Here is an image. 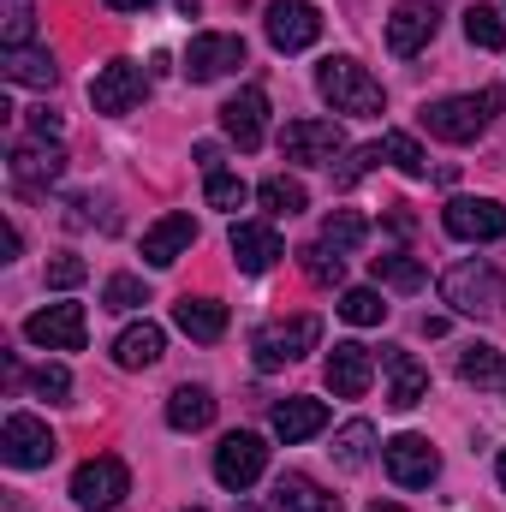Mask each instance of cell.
I'll list each match as a JSON object with an SVG mask.
<instances>
[{
	"mask_svg": "<svg viewBox=\"0 0 506 512\" xmlns=\"http://www.w3.org/2000/svg\"><path fill=\"white\" fill-rule=\"evenodd\" d=\"M346 149V131L334 120H292L280 131V155L286 161H304V167H334V155Z\"/></svg>",
	"mask_w": 506,
	"mask_h": 512,
	"instance_id": "8",
	"label": "cell"
},
{
	"mask_svg": "<svg viewBox=\"0 0 506 512\" xmlns=\"http://www.w3.org/2000/svg\"><path fill=\"white\" fill-rule=\"evenodd\" d=\"M262 465H268V447L256 441V435H227L221 447H215V483L221 489H233V495H245L256 477H262Z\"/></svg>",
	"mask_w": 506,
	"mask_h": 512,
	"instance_id": "13",
	"label": "cell"
},
{
	"mask_svg": "<svg viewBox=\"0 0 506 512\" xmlns=\"http://www.w3.org/2000/svg\"><path fill=\"white\" fill-rule=\"evenodd\" d=\"M143 90H149V78H143L137 60H108V66L90 78V102H96V114H131V108L143 102Z\"/></svg>",
	"mask_w": 506,
	"mask_h": 512,
	"instance_id": "12",
	"label": "cell"
},
{
	"mask_svg": "<svg viewBox=\"0 0 506 512\" xmlns=\"http://www.w3.org/2000/svg\"><path fill=\"white\" fill-rule=\"evenodd\" d=\"M0 453H6V465H12V471H36V465H48V459H54V435H48V423H42V417L12 411V417H6V429H0Z\"/></svg>",
	"mask_w": 506,
	"mask_h": 512,
	"instance_id": "11",
	"label": "cell"
},
{
	"mask_svg": "<svg viewBox=\"0 0 506 512\" xmlns=\"http://www.w3.org/2000/svg\"><path fill=\"white\" fill-rule=\"evenodd\" d=\"M84 334H90L84 304H48V310H36V316L24 322V340L42 346V352H78Z\"/></svg>",
	"mask_w": 506,
	"mask_h": 512,
	"instance_id": "10",
	"label": "cell"
},
{
	"mask_svg": "<svg viewBox=\"0 0 506 512\" xmlns=\"http://www.w3.org/2000/svg\"><path fill=\"white\" fill-rule=\"evenodd\" d=\"M298 256H304V274H310L316 286H334V280H340V262H346V256L322 251V245H304Z\"/></svg>",
	"mask_w": 506,
	"mask_h": 512,
	"instance_id": "40",
	"label": "cell"
},
{
	"mask_svg": "<svg viewBox=\"0 0 506 512\" xmlns=\"http://www.w3.org/2000/svg\"><path fill=\"white\" fill-rule=\"evenodd\" d=\"M256 197H262V209H268V215H298V209L310 203V191H304L298 179H286V173L262 179V185H256Z\"/></svg>",
	"mask_w": 506,
	"mask_h": 512,
	"instance_id": "30",
	"label": "cell"
},
{
	"mask_svg": "<svg viewBox=\"0 0 506 512\" xmlns=\"http://www.w3.org/2000/svg\"><path fill=\"white\" fill-rule=\"evenodd\" d=\"M6 78L12 84H30V90H54L60 66H54L48 48H6Z\"/></svg>",
	"mask_w": 506,
	"mask_h": 512,
	"instance_id": "27",
	"label": "cell"
},
{
	"mask_svg": "<svg viewBox=\"0 0 506 512\" xmlns=\"http://www.w3.org/2000/svg\"><path fill=\"white\" fill-rule=\"evenodd\" d=\"M459 376H465V382H477V387H489V382H506V364H501V352H495V346H483V340H477V346H465V352H459Z\"/></svg>",
	"mask_w": 506,
	"mask_h": 512,
	"instance_id": "31",
	"label": "cell"
},
{
	"mask_svg": "<svg viewBox=\"0 0 506 512\" xmlns=\"http://www.w3.org/2000/svg\"><path fill=\"white\" fill-rule=\"evenodd\" d=\"M197 245V221L191 215H161L149 233H143V256L155 262V268H167V262H179V256Z\"/></svg>",
	"mask_w": 506,
	"mask_h": 512,
	"instance_id": "21",
	"label": "cell"
},
{
	"mask_svg": "<svg viewBox=\"0 0 506 512\" xmlns=\"http://www.w3.org/2000/svg\"><path fill=\"white\" fill-rule=\"evenodd\" d=\"M161 346H167V334L155 322H131L126 334L114 340V364L120 370H149V364H161Z\"/></svg>",
	"mask_w": 506,
	"mask_h": 512,
	"instance_id": "24",
	"label": "cell"
},
{
	"mask_svg": "<svg viewBox=\"0 0 506 512\" xmlns=\"http://www.w3.org/2000/svg\"><path fill=\"white\" fill-rule=\"evenodd\" d=\"M495 108H501L495 90H489V96H441V102L423 108V131L441 137V143H477Z\"/></svg>",
	"mask_w": 506,
	"mask_h": 512,
	"instance_id": "3",
	"label": "cell"
},
{
	"mask_svg": "<svg viewBox=\"0 0 506 512\" xmlns=\"http://www.w3.org/2000/svg\"><path fill=\"white\" fill-rule=\"evenodd\" d=\"M0 36H6V48H30V36H36V6H30V0H0Z\"/></svg>",
	"mask_w": 506,
	"mask_h": 512,
	"instance_id": "34",
	"label": "cell"
},
{
	"mask_svg": "<svg viewBox=\"0 0 506 512\" xmlns=\"http://www.w3.org/2000/svg\"><path fill=\"white\" fill-rule=\"evenodd\" d=\"M126 495H131V471L114 459V453L84 459V465H78V477H72V501H78L84 512H114Z\"/></svg>",
	"mask_w": 506,
	"mask_h": 512,
	"instance_id": "5",
	"label": "cell"
},
{
	"mask_svg": "<svg viewBox=\"0 0 506 512\" xmlns=\"http://www.w3.org/2000/svg\"><path fill=\"white\" fill-rule=\"evenodd\" d=\"M370 453H376V423L352 417V423L334 435V459H340L346 471H364V465H370Z\"/></svg>",
	"mask_w": 506,
	"mask_h": 512,
	"instance_id": "28",
	"label": "cell"
},
{
	"mask_svg": "<svg viewBox=\"0 0 506 512\" xmlns=\"http://www.w3.org/2000/svg\"><path fill=\"white\" fill-rule=\"evenodd\" d=\"M340 316H346L352 328H376L381 316H387V304H381L376 286H352V292L340 298Z\"/></svg>",
	"mask_w": 506,
	"mask_h": 512,
	"instance_id": "36",
	"label": "cell"
},
{
	"mask_svg": "<svg viewBox=\"0 0 506 512\" xmlns=\"http://www.w3.org/2000/svg\"><path fill=\"white\" fill-rule=\"evenodd\" d=\"M203 197H209V209H245V197H251V185L239 179V173H209V185H203Z\"/></svg>",
	"mask_w": 506,
	"mask_h": 512,
	"instance_id": "37",
	"label": "cell"
},
{
	"mask_svg": "<svg viewBox=\"0 0 506 512\" xmlns=\"http://www.w3.org/2000/svg\"><path fill=\"white\" fill-rule=\"evenodd\" d=\"M30 131H36V137H48V131H60V120H54L48 108H36V114H30Z\"/></svg>",
	"mask_w": 506,
	"mask_h": 512,
	"instance_id": "44",
	"label": "cell"
},
{
	"mask_svg": "<svg viewBox=\"0 0 506 512\" xmlns=\"http://www.w3.org/2000/svg\"><path fill=\"white\" fill-rule=\"evenodd\" d=\"M465 36H471V48H506V18L495 6H471L465 12Z\"/></svg>",
	"mask_w": 506,
	"mask_h": 512,
	"instance_id": "35",
	"label": "cell"
},
{
	"mask_svg": "<svg viewBox=\"0 0 506 512\" xmlns=\"http://www.w3.org/2000/svg\"><path fill=\"white\" fill-rule=\"evenodd\" d=\"M30 387H36L42 399H66V393H72V370H66V364H42V370L30 376Z\"/></svg>",
	"mask_w": 506,
	"mask_h": 512,
	"instance_id": "41",
	"label": "cell"
},
{
	"mask_svg": "<svg viewBox=\"0 0 506 512\" xmlns=\"http://www.w3.org/2000/svg\"><path fill=\"white\" fill-rule=\"evenodd\" d=\"M495 477H501V489H506V453H501V465H495Z\"/></svg>",
	"mask_w": 506,
	"mask_h": 512,
	"instance_id": "48",
	"label": "cell"
},
{
	"mask_svg": "<svg viewBox=\"0 0 506 512\" xmlns=\"http://www.w3.org/2000/svg\"><path fill=\"white\" fill-rule=\"evenodd\" d=\"M102 304H108V310H137V304H149V286H143L137 274H114V280L102 286Z\"/></svg>",
	"mask_w": 506,
	"mask_h": 512,
	"instance_id": "38",
	"label": "cell"
},
{
	"mask_svg": "<svg viewBox=\"0 0 506 512\" xmlns=\"http://www.w3.org/2000/svg\"><path fill=\"white\" fill-rule=\"evenodd\" d=\"M280 256H286V245H280V233H274L268 221H239V227H233V262H239L245 274H268Z\"/></svg>",
	"mask_w": 506,
	"mask_h": 512,
	"instance_id": "18",
	"label": "cell"
},
{
	"mask_svg": "<svg viewBox=\"0 0 506 512\" xmlns=\"http://www.w3.org/2000/svg\"><path fill=\"white\" fill-rule=\"evenodd\" d=\"M381 155H387L405 179H423V173H429V161H423V149H417L411 131H387V137H381Z\"/></svg>",
	"mask_w": 506,
	"mask_h": 512,
	"instance_id": "33",
	"label": "cell"
},
{
	"mask_svg": "<svg viewBox=\"0 0 506 512\" xmlns=\"http://www.w3.org/2000/svg\"><path fill=\"white\" fill-rule=\"evenodd\" d=\"M370 268H376V286H393V292H417V286H423V262H417V256H376V262H370Z\"/></svg>",
	"mask_w": 506,
	"mask_h": 512,
	"instance_id": "32",
	"label": "cell"
},
{
	"mask_svg": "<svg viewBox=\"0 0 506 512\" xmlns=\"http://www.w3.org/2000/svg\"><path fill=\"white\" fill-rule=\"evenodd\" d=\"M316 36H322L316 0H274V6H268V42H274L280 54H298V48H310Z\"/></svg>",
	"mask_w": 506,
	"mask_h": 512,
	"instance_id": "14",
	"label": "cell"
},
{
	"mask_svg": "<svg viewBox=\"0 0 506 512\" xmlns=\"http://www.w3.org/2000/svg\"><path fill=\"white\" fill-rule=\"evenodd\" d=\"M6 173H12V185L30 197V191H48V185L66 173V155H60L54 143H48V149H42V143H18L12 161H6Z\"/></svg>",
	"mask_w": 506,
	"mask_h": 512,
	"instance_id": "15",
	"label": "cell"
},
{
	"mask_svg": "<svg viewBox=\"0 0 506 512\" xmlns=\"http://www.w3.org/2000/svg\"><path fill=\"white\" fill-rule=\"evenodd\" d=\"M381 465H387V477H393L399 489H429V483L441 477V453H435L423 435H393V441L381 447Z\"/></svg>",
	"mask_w": 506,
	"mask_h": 512,
	"instance_id": "7",
	"label": "cell"
},
{
	"mask_svg": "<svg viewBox=\"0 0 506 512\" xmlns=\"http://www.w3.org/2000/svg\"><path fill=\"white\" fill-rule=\"evenodd\" d=\"M233 66H245V36H227V30L191 36V48H185V78H191V84H215V78H227Z\"/></svg>",
	"mask_w": 506,
	"mask_h": 512,
	"instance_id": "9",
	"label": "cell"
},
{
	"mask_svg": "<svg viewBox=\"0 0 506 512\" xmlns=\"http://www.w3.org/2000/svg\"><path fill=\"white\" fill-rule=\"evenodd\" d=\"M316 340H322V322L316 316H292V322H268V328H256L251 352L262 370H280V364H298L304 352H316Z\"/></svg>",
	"mask_w": 506,
	"mask_h": 512,
	"instance_id": "4",
	"label": "cell"
},
{
	"mask_svg": "<svg viewBox=\"0 0 506 512\" xmlns=\"http://www.w3.org/2000/svg\"><path fill=\"white\" fill-rule=\"evenodd\" d=\"M376 161H387V155H381V143H364V149H352V155H346V167L334 173V185H340V191H352V185H358V179H364Z\"/></svg>",
	"mask_w": 506,
	"mask_h": 512,
	"instance_id": "39",
	"label": "cell"
},
{
	"mask_svg": "<svg viewBox=\"0 0 506 512\" xmlns=\"http://www.w3.org/2000/svg\"><path fill=\"white\" fill-rule=\"evenodd\" d=\"M191 512H197V507H191Z\"/></svg>",
	"mask_w": 506,
	"mask_h": 512,
	"instance_id": "49",
	"label": "cell"
},
{
	"mask_svg": "<svg viewBox=\"0 0 506 512\" xmlns=\"http://www.w3.org/2000/svg\"><path fill=\"white\" fill-rule=\"evenodd\" d=\"M274 512H340V495H328V489L310 483V477H280Z\"/></svg>",
	"mask_w": 506,
	"mask_h": 512,
	"instance_id": "26",
	"label": "cell"
},
{
	"mask_svg": "<svg viewBox=\"0 0 506 512\" xmlns=\"http://www.w3.org/2000/svg\"><path fill=\"white\" fill-rule=\"evenodd\" d=\"M197 167H203V173H221V149H215V143H197Z\"/></svg>",
	"mask_w": 506,
	"mask_h": 512,
	"instance_id": "43",
	"label": "cell"
},
{
	"mask_svg": "<svg viewBox=\"0 0 506 512\" xmlns=\"http://www.w3.org/2000/svg\"><path fill=\"white\" fill-rule=\"evenodd\" d=\"M441 298L459 310V316H495L506 304V280L495 262H453L441 274Z\"/></svg>",
	"mask_w": 506,
	"mask_h": 512,
	"instance_id": "2",
	"label": "cell"
},
{
	"mask_svg": "<svg viewBox=\"0 0 506 512\" xmlns=\"http://www.w3.org/2000/svg\"><path fill=\"white\" fill-rule=\"evenodd\" d=\"M364 233H370V227H364V215L334 209V215L322 221V239H316V245H322V251H334V256H352L358 245H364Z\"/></svg>",
	"mask_w": 506,
	"mask_h": 512,
	"instance_id": "29",
	"label": "cell"
},
{
	"mask_svg": "<svg viewBox=\"0 0 506 512\" xmlns=\"http://www.w3.org/2000/svg\"><path fill=\"white\" fill-rule=\"evenodd\" d=\"M173 322H179V334L215 346V340L227 334V304H221V298H191V292H185V298L173 304Z\"/></svg>",
	"mask_w": 506,
	"mask_h": 512,
	"instance_id": "22",
	"label": "cell"
},
{
	"mask_svg": "<svg viewBox=\"0 0 506 512\" xmlns=\"http://www.w3.org/2000/svg\"><path fill=\"white\" fill-rule=\"evenodd\" d=\"M221 126H227V137H233L239 149H256L262 131H268V96H262V90L227 96V102H221Z\"/></svg>",
	"mask_w": 506,
	"mask_h": 512,
	"instance_id": "17",
	"label": "cell"
},
{
	"mask_svg": "<svg viewBox=\"0 0 506 512\" xmlns=\"http://www.w3.org/2000/svg\"><path fill=\"white\" fill-rule=\"evenodd\" d=\"M108 6H114V12H149L155 0H108Z\"/></svg>",
	"mask_w": 506,
	"mask_h": 512,
	"instance_id": "45",
	"label": "cell"
},
{
	"mask_svg": "<svg viewBox=\"0 0 506 512\" xmlns=\"http://www.w3.org/2000/svg\"><path fill=\"white\" fill-rule=\"evenodd\" d=\"M376 376V352L370 346H358V340H340L334 352H328V387L340 393V399H358L364 387Z\"/></svg>",
	"mask_w": 506,
	"mask_h": 512,
	"instance_id": "16",
	"label": "cell"
},
{
	"mask_svg": "<svg viewBox=\"0 0 506 512\" xmlns=\"http://www.w3.org/2000/svg\"><path fill=\"white\" fill-rule=\"evenodd\" d=\"M429 36H435V6L429 0H399L393 18H387V48L417 54V48H429Z\"/></svg>",
	"mask_w": 506,
	"mask_h": 512,
	"instance_id": "19",
	"label": "cell"
},
{
	"mask_svg": "<svg viewBox=\"0 0 506 512\" xmlns=\"http://www.w3.org/2000/svg\"><path fill=\"white\" fill-rule=\"evenodd\" d=\"M316 90H322V102L334 108V114H352V120H370L381 114V84L358 66V60H346V54H334V60H322V72H316Z\"/></svg>",
	"mask_w": 506,
	"mask_h": 512,
	"instance_id": "1",
	"label": "cell"
},
{
	"mask_svg": "<svg viewBox=\"0 0 506 512\" xmlns=\"http://www.w3.org/2000/svg\"><path fill=\"white\" fill-rule=\"evenodd\" d=\"M441 227L465 245H495V239H506V209L495 197H453L441 209Z\"/></svg>",
	"mask_w": 506,
	"mask_h": 512,
	"instance_id": "6",
	"label": "cell"
},
{
	"mask_svg": "<svg viewBox=\"0 0 506 512\" xmlns=\"http://www.w3.org/2000/svg\"><path fill=\"white\" fill-rule=\"evenodd\" d=\"M381 364H387V405H393V411H411V405H423V393H429V370H423L411 352L387 346V352H381Z\"/></svg>",
	"mask_w": 506,
	"mask_h": 512,
	"instance_id": "20",
	"label": "cell"
},
{
	"mask_svg": "<svg viewBox=\"0 0 506 512\" xmlns=\"http://www.w3.org/2000/svg\"><path fill=\"white\" fill-rule=\"evenodd\" d=\"M173 6H179V12H185V18H191V12H197V6H203V0H173Z\"/></svg>",
	"mask_w": 506,
	"mask_h": 512,
	"instance_id": "46",
	"label": "cell"
},
{
	"mask_svg": "<svg viewBox=\"0 0 506 512\" xmlns=\"http://www.w3.org/2000/svg\"><path fill=\"white\" fill-rule=\"evenodd\" d=\"M84 274H90V268H84V256H54V262H48V286H60V292H66V286H78Z\"/></svg>",
	"mask_w": 506,
	"mask_h": 512,
	"instance_id": "42",
	"label": "cell"
},
{
	"mask_svg": "<svg viewBox=\"0 0 506 512\" xmlns=\"http://www.w3.org/2000/svg\"><path fill=\"white\" fill-rule=\"evenodd\" d=\"M328 429V405L322 399H280L274 405V435L292 447V441H310V435H322Z\"/></svg>",
	"mask_w": 506,
	"mask_h": 512,
	"instance_id": "23",
	"label": "cell"
},
{
	"mask_svg": "<svg viewBox=\"0 0 506 512\" xmlns=\"http://www.w3.org/2000/svg\"><path fill=\"white\" fill-rule=\"evenodd\" d=\"M364 512H405V507H393V501H376V507H364Z\"/></svg>",
	"mask_w": 506,
	"mask_h": 512,
	"instance_id": "47",
	"label": "cell"
},
{
	"mask_svg": "<svg viewBox=\"0 0 506 512\" xmlns=\"http://www.w3.org/2000/svg\"><path fill=\"white\" fill-rule=\"evenodd\" d=\"M167 423H173L179 435L209 429V423H215V393H209V387H179V393L167 399Z\"/></svg>",
	"mask_w": 506,
	"mask_h": 512,
	"instance_id": "25",
	"label": "cell"
}]
</instances>
